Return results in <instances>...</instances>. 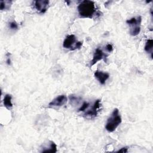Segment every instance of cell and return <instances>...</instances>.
Returning <instances> with one entry per match:
<instances>
[{"label": "cell", "instance_id": "cell-17", "mask_svg": "<svg viewBox=\"0 0 153 153\" xmlns=\"http://www.w3.org/2000/svg\"><path fill=\"white\" fill-rule=\"evenodd\" d=\"M127 152H128V150H127V148H126V147L122 148H121L120 149H119L118 151H117V152H123V153Z\"/></svg>", "mask_w": 153, "mask_h": 153}, {"label": "cell", "instance_id": "cell-3", "mask_svg": "<svg viewBox=\"0 0 153 153\" xmlns=\"http://www.w3.org/2000/svg\"><path fill=\"white\" fill-rule=\"evenodd\" d=\"M142 17L140 16L132 17L126 21L127 24L130 26L129 33L131 36H136L140 32V25Z\"/></svg>", "mask_w": 153, "mask_h": 153}, {"label": "cell", "instance_id": "cell-1", "mask_svg": "<svg viewBox=\"0 0 153 153\" xmlns=\"http://www.w3.org/2000/svg\"><path fill=\"white\" fill-rule=\"evenodd\" d=\"M79 15L82 18L91 19L96 13L94 2L92 1L84 0L77 7Z\"/></svg>", "mask_w": 153, "mask_h": 153}, {"label": "cell", "instance_id": "cell-11", "mask_svg": "<svg viewBox=\"0 0 153 153\" xmlns=\"http://www.w3.org/2000/svg\"><path fill=\"white\" fill-rule=\"evenodd\" d=\"M11 99H12V97H11V95H10V94H7L4 96V98L3 100L4 105L8 109H10L13 107V103L11 102Z\"/></svg>", "mask_w": 153, "mask_h": 153}, {"label": "cell", "instance_id": "cell-10", "mask_svg": "<svg viewBox=\"0 0 153 153\" xmlns=\"http://www.w3.org/2000/svg\"><path fill=\"white\" fill-rule=\"evenodd\" d=\"M48 147H44L42 152H57V146L56 143L53 141H50L48 143Z\"/></svg>", "mask_w": 153, "mask_h": 153}, {"label": "cell", "instance_id": "cell-12", "mask_svg": "<svg viewBox=\"0 0 153 153\" xmlns=\"http://www.w3.org/2000/svg\"><path fill=\"white\" fill-rule=\"evenodd\" d=\"M152 45H153V40L152 39H149L146 41L145 43V45L144 47V50L148 53L151 54V57L152 58Z\"/></svg>", "mask_w": 153, "mask_h": 153}, {"label": "cell", "instance_id": "cell-16", "mask_svg": "<svg viewBox=\"0 0 153 153\" xmlns=\"http://www.w3.org/2000/svg\"><path fill=\"white\" fill-rule=\"evenodd\" d=\"M106 50H107V51L108 52H112V50H113V47L111 44H108L106 45Z\"/></svg>", "mask_w": 153, "mask_h": 153}, {"label": "cell", "instance_id": "cell-15", "mask_svg": "<svg viewBox=\"0 0 153 153\" xmlns=\"http://www.w3.org/2000/svg\"><path fill=\"white\" fill-rule=\"evenodd\" d=\"M90 106V104L88 102H84L82 105H81V106L78 109V111L80 112V111H84L85 110H86Z\"/></svg>", "mask_w": 153, "mask_h": 153}, {"label": "cell", "instance_id": "cell-9", "mask_svg": "<svg viewBox=\"0 0 153 153\" xmlns=\"http://www.w3.org/2000/svg\"><path fill=\"white\" fill-rule=\"evenodd\" d=\"M94 77L102 85H104L106 80L109 78V74L107 72H105L97 70L94 72Z\"/></svg>", "mask_w": 153, "mask_h": 153}, {"label": "cell", "instance_id": "cell-7", "mask_svg": "<svg viewBox=\"0 0 153 153\" xmlns=\"http://www.w3.org/2000/svg\"><path fill=\"white\" fill-rule=\"evenodd\" d=\"M68 99L66 95L62 94L59 95L54 98L48 104L49 106H61L64 105L67 102Z\"/></svg>", "mask_w": 153, "mask_h": 153}, {"label": "cell", "instance_id": "cell-13", "mask_svg": "<svg viewBox=\"0 0 153 153\" xmlns=\"http://www.w3.org/2000/svg\"><path fill=\"white\" fill-rule=\"evenodd\" d=\"M12 1H1L0 9L1 10H4L6 9H9L10 5H11Z\"/></svg>", "mask_w": 153, "mask_h": 153}, {"label": "cell", "instance_id": "cell-5", "mask_svg": "<svg viewBox=\"0 0 153 153\" xmlns=\"http://www.w3.org/2000/svg\"><path fill=\"white\" fill-rule=\"evenodd\" d=\"M100 106H101L100 100L99 99L96 100L94 103L93 105L91 106V108L85 113V115L90 118H94L96 117Z\"/></svg>", "mask_w": 153, "mask_h": 153}, {"label": "cell", "instance_id": "cell-14", "mask_svg": "<svg viewBox=\"0 0 153 153\" xmlns=\"http://www.w3.org/2000/svg\"><path fill=\"white\" fill-rule=\"evenodd\" d=\"M9 27L12 30H17L18 29V25L15 21H12L8 23Z\"/></svg>", "mask_w": 153, "mask_h": 153}, {"label": "cell", "instance_id": "cell-6", "mask_svg": "<svg viewBox=\"0 0 153 153\" xmlns=\"http://www.w3.org/2000/svg\"><path fill=\"white\" fill-rule=\"evenodd\" d=\"M107 56H108V55L105 54L101 49H100L99 48H97L95 50V51L94 53L93 59H92V60L90 62V66H93L97 62H99V60L103 59L105 57L106 58Z\"/></svg>", "mask_w": 153, "mask_h": 153}, {"label": "cell", "instance_id": "cell-18", "mask_svg": "<svg viewBox=\"0 0 153 153\" xmlns=\"http://www.w3.org/2000/svg\"><path fill=\"white\" fill-rule=\"evenodd\" d=\"M7 63L8 65H10V63H11V60H10V57H8V58H7Z\"/></svg>", "mask_w": 153, "mask_h": 153}, {"label": "cell", "instance_id": "cell-8", "mask_svg": "<svg viewBox=\"0 0 153 153\" xmlns=\"http://www.w3.org/2000/svg\"><path fill=\"white\" fill-rule=\"evenodd\" d=\"M49 5V1L47 0H39L35 1V8L40 13H44Z\"/></svg>", "mask_w": 153, "mask_h": 153}, {"label": "cell", "instance_id": "cell-2", "mask_svg": "<svg viewBox=\"0 0 153 153\" xmlns=\"http://www.w3.org/2000/svg\"><path fill=\"white\" fill-rule=\"evenodd\" d=\"M121 121L122 120L119 114V110L117 108H115L111 116L107 120L105 128L108 131L112 132L121 123Z\"/></svg>", "mask_w": 153, "mask_h": 153}, {"label": "cell", "instance_id": "cell-4", "mask_svg": "<svg viewBox=\"0 0 153 153\" xmlns=\"http://www.w3.org/2000/svg\"><path fill=\"white\" fill-rule=\"evenodd\" d=\"M76 42L77 41L76 40L75 36L73 34L69 35L65 39L63 42V47L65 48L73 51L75 50V45Z\"/></svg>", "mask_w": 153, "mask_h": 153}]
</instances>
